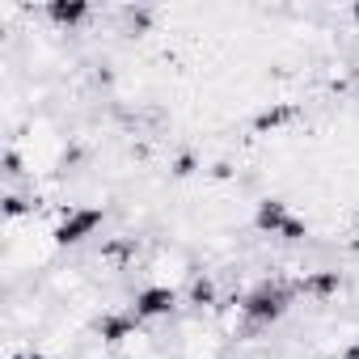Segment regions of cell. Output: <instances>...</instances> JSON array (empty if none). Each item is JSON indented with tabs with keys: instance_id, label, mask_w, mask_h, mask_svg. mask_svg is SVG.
Wrapping results in <instances>:
<instances>
[{
	"instance_id": "obj_3",
	"label": "cell",
	"mask_w": 359,
	"mask_h": 359,
	"mask_svg": "<svg viewBox=\"0 0 359 359\" xmlns=\"http://www.w3.org/2000/svg\"><path fill=\"white\" fill-rule=\"evenodd\" d=\"M97 224H102V212H97V208L76 212V216H68V220L60 224V241H81V237H89Z\"/></svg>"
},
{
	"instance_id": "obj_6",
	"label": "cell",
	"mask_w": 359,
	"mask_h": 359,
	"mask_svg": "<svg viewBox=\"0 0 359 359\" xmlns=\"http://www.w3.org/2000/svg\"><path fill=\"white\" fill-rule=\"evenodd\" d=\"M102 334H106L110 342H118V338H127V334H131V321H118V317H110V321L102 325Z\"/></svg>"
},
{
	"instance_id": "obj_7",
	"label": "cell",
	"mask_w": 359,
	"mask_h": 359,
	"mask_svg": "<svg viewBox=\"0 0 359 359\" xmlns=\"http://www.w3.org/2000/svg\"><path fill=\"white\" fill-rule=\"evenodd\" d=\"M355 18H359V9H355Z\"/></svg>"
},
{
	"instance_id": "obj_1",
	"label": "cell",
	"mask_w": 359,
	"mask_h": 359,
	"mask_svg": "<svg viewBox=\"0 0 359 359\" xmlns=\"http://www.w3.org/2000/svg\"><path fill=\"white\" fill-rule=\"evenodd\" d=\"M283 313V292L279 287H262V292H254L250 300H245V317L250 321H271V317H279Z\"/></svg>"
},
{
	"instance_id": "obj_2",
	"label": "cell",
	"mask_w": 359,
	"mask_h": 359,
	"mask_svg": "<svg viewBox=\"0 0 359 359\" xmlns=\"http://www.w3.org/2000/svg\"><path fill=\"white\" fill-rule=\"evenodd\" d=\"M258 224L271 229V233H283V237H300V224L283 212V203H271V199L258 208Z\"/></svg>"
},
{
	"instance_id": "obj_5",
	"label": "cell",
	"mask_w": 359,
	"mask_h": 359,
	"mask_svg": "<svg viewBox=\"0 0 359 359\" xmlns=\"http://www.w3.org/2000/svg\"><path fill=\"white\" fill-rule=\"evenodd\" d=\"M51 18L55 22H81L85 18V5H51Z\"/></svg>"
},
{
	"instance_id": "obj_4",
	"label": "cell",
	"mask_w": 359,
	"mask_h": 359,
	"mask_svg": "<svg viewBox=\"0 0 359 359\" xmlns=\"http://www.w3.org/2000/svg\"><path fill=\"white\" fill-rule=\"evenodd\" d=\"M173 309V292H165V287H152V292H144L140 300H135V313L140 317H161V313H169Z\"/></svg>"
}]
</instances>
